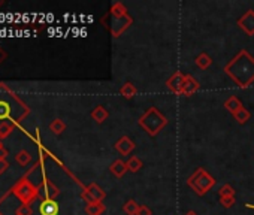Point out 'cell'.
I'll list each match as a JSON object with an SVG mask.
<instances>
[{"mask_svg": "<svg viewBox=\"0 0 254 215\" xmlns=\"http://www.w3.org/2000/svg\"><path fill=\"white\" fill-rule=\"evenodd\" d=\"M220 203H221L224 208H232V206L236 203V199H235V196H229V197H220Z\"/></svg>", "mask_w": 254, "mask_h": 215, "instance_id": "cell-27", "label": "cell"}, {"mask_svg": "<svg viewBox=\"0 0 254 215\" xmlns=\"http://www.w3.org/2000/svg\"><path fill=\"white\" fill-rule=\"evenodd\" d=\"M6 156H8V151L5 148H0V160H5Z\"/></svg>", "mask_w": 254, "mask_h": 215, "instance_id": "cell-31", "label": "cell"}, {"mask_svg": "<svg viewBox=\"0 0 254 215\" xmlns=\"http://www.w3.org/2000/svg\"><path fill=\"white\" fill-rule=\"evenodd\" d=\"M109 170H111V173H112L115 178H121V176L126 175V172L129 170V169H127V163H126V161H123L121 159H117V160L112 161V164L109 166Z\"/></svg>", "mask_w": 254, "mask_h": 215, "instance_id": "cell-14", "label": "cell"}, {"mask_svg": "<svg viewBox=\"0 0 254 215\" xmlns=\"http://www.w3.org/2000/svg\"><path fill=\"white\" fill-rule=\"evenodd\" d=\"M85 212H87V215H102L105 212V206H103L102 202L88 203L85 206Z\"/></svg>", "mask_w": 254, "mask_h": 215, "instance_id": "cell-20", "label": "cell"}, {"mask_svg": "<svg viewBox=\"0 0 254 215\" xmlns=\"http://www.w3.org/2000/svg\"><path fill=\"white\" fill-rule=\"evenodd\" d=\"M238 27H239L247 36H254V11H253V9L247 11V12L238 20Z\"/></svg>", "mask_w": 254, "mask_h": 215, "instance_id": "cell-8", "label": "cell"}, {"mask_svg": "<svg viewBox=\"0 0 254 215\" xmlns=\"http://www.w3.org/2000/svg\"><path fill=\"white\" fill-rule=\"evenodd\" d=\"M3 5V2H2V0H0V6H2Z\"/></svg>", "mask_w": 254, "mask_h": 215, "instance_id": "cell-36", "label": "cell"}, {"mask_svg": "<svg viewBox=\"0 0 254 215\" xmlns=\"http://www.w3.org/2000/svg\"><path fill=\"white\" fill-rule=\"evenodd\" d=\"M138 215H153V211H151L148 206H145V205H141Z\"/></svg>", "mask_w": 254, "mask_h": 215, "instance_id": "cell-29", "label": "cell"}, {"mask_svg": "<svg viewBox=\"0 0 254 215\" xmlns=\"http://www.w3.org/2000/svg\"><path fill=\"white\" fill-rule=\"evenodd\" d=\"M32 214H33V211H32L30 205H27V203H23L17 211V215H32Z\"/></svg>", "mask_w": 254, "mask_h": 215, "instance_id": "cell-28", "label": "cell"}, {"mask_svg": "<svg viewBox=\"0 0 254 215\" xmlns=\"http://www.w3.org/2000/svg\"><path fill=\"white\" fill-rule=\"evenodd\" d=\"M184 81H186V73H181V72H175L168 81H166V87L169 88L171 93L174 94H178L181 96V91H183V85H184Z\"/></svg>", "mask_w": 254, "mask_h": 215, "instance_id": "cell-9", "label": "cell"}, {"mask_svg": "<svg viewBox=\"0 0 254 215\" xmlns=\"http://www.w3.org/2000/svg\"><path fill=\"white\" fill-rule=\"evenodd\" d=\"M111 18H112V23L109 26V30H111V35L114 38H118L121 33L126 32V29L132 24V18L130 15L127 14V9L126 6L121 3V2H115L111 8Z\"/></svg>", "mask_w": 254, "mask_h": 215, "instance_id": "cell-3", "label": "cell"}, {"mask_svg": "<svg viewBox=\"0 0 254 215\" xmlns=\"http://www.w3.org/2000/svg\"><path fill=\"white\" fill-rule=\"evenodd\" d=\"M50 130H51L54 135H62V133L66 130V124H64L60 118H56V120H53V121H51V124H50Z\"/></svg>", "mask_w": 254, "mask_h": 215, "instance_id": "cell-23", "label": "cell"}, {"mask_svg": "<svg viewBox=\"0 0 254 215\" xmlns=\"http://www.w3.org/2000/svg\"><path fill=\"white\" fill-rule=\"evenodd\" d=\"M135 142L129 138V136H121L117 142H115V150L118 154L121 156H129L133 150H135Z\"/></svg>", "mask_w": 254, "mask_h": 215, "instance_id": "cell-11", "label": "cell"}, {"mask_svg": "<svg viewBox=\"0 0 254 215\" xmlns=\"http://www.w3.org/2000/svg\"><path fill=\"white\" fill-rule=\"evenodd\" d=\"M5 58H6V53H5V51H3L2 48H0V63H2V61H3Z\"/></svg>", "mask_w": 254, "mask_h": 215, "instance_id": "cell-32", "label": "cell"}, {"mask_svg": "<svg viewBox=\"0 0 254 215\" xmlns=\"http://www.w3.org/2000/svg\"><path fill=\"white\" fill-rule=\"evenodd\" d=\"M126 163H127V169H129L130 172H133V173L139 172L141 167H142V160L138 156H132Z\"/></svg>", "mask_w": 254, "mask_h": 215, "instance_id": "cell-21", "label": "cell"}, {"mask_svg": "<svg viewBox=\"0 0 254 215\" xmlns=\"http://www.w3.org/2000/svg\"><path fill=\"white\" fill-rule=\"evenodd\" d=\"M235 188L230 185V184H224V185H221L220 187V190H218V194H220V197H229V196H235Z\"/></svg>", "mask_w": 254, "mask_h": 215, "instance_id": "cell-26", "label": "cell"}, {"mask_svg": "<svg viewBox=\"0 0 254 215\" xmlns=\"http://www.w3.org/2000/svg\"><path fill=\"white\" fill-rule=\"evenodd\" d=\"M0 148H3V145H2V141H0Z\"/></svg>", "mask_w": 254, "mask_h": 215, "instance_id": "cell-35", "label": "cell"}, {"mask_svg": "<svg viewBox=\"0 0 254 215\" xmlns=\"http://www.w3.org/2000/svg\"><path fill=\"white\" fill-rule=\"evenodd\" d=\"M11 193L21 202V203H32L38 199V187H35L27 178L20 179L11 190Z\"/></svg>", "mask_w": 254, "mask_h": 215, "instance_id": "cell-5", "label": "cell"}, {"mask_svg": "<svg viewBox=\"0 0 254 215\" xmlns=\"http://www.w3.org/2000/svg\"><path fill=\"white\" fill-rule=\"evenodd\" d=\"M247 206H248V208H253V209H254V206H253V205H247Z\"/></svg>", "mask_w": 254, "mask_h": 215, "instance_id": "cell-34", "label": "cell"}, {"mask_svg": "<svg viewBox=\"0 0 254 215\" xmlns=\"http://www.w3.org/2000/svg\"><path fill=\"white\" fill-rule=\"evenodd\" d=\"M224 108H226V111H227V112H230V114L233 115V114H236L238 111L242 109L244 105H242V102H241L236 96H230V97L224 102Z\"/></svg>", "mask_w": 254, "mask_h": 215, "instance_id": "cell-15", "label": "cell"}, {"mask_svg": "<svg viewBox=\"0 0 254 215\" xmlns=\"http://www.w3.org/2000/svg\"><path fill=\"white\" fill-rule=\"evenodd\" d=\"M187 215H197V214L194 211H190V212H187Z\"/></svg>", "mask_w": 254, "mask_h": 215, "instance_id": "cell-33", "label": "cell"}, {"mask_svg": "<svg viewBox=\"0 0 254 215\" xmlns=\"http://www.w3.org/2000/svg\"><path fill=\"white\" fill-rule=\"evenodd\" d=\"M109 117V112L106 111V108H103L102 105L96 106L94 109L91 111V118L97 123V124H102L105 123V120Z\"/></svg>", "mask_w": 254, "mask_h": 215, "instance_id": "cell-16", "label": "cell"}, {"mask_svg": "<svg viewBox=\"0 0 254 215\" xmlns=\"http://www.w3.org/2000/svg\"><path fill=\"white\" fill-rule=\"evenodd\" d=\"M81 197L88 203H94V202H102L106 197V193L102 190V187H99L96 182H91L81 194Z\"/></svg>", "mask_w": 254, "mask_h": 215, "instance_id": "cell-6", "label": "cell"}, {"mask_svg": "<svg viewBox=\"0 0 254 215\" xmlns=\"http://www.w3.org/2000/svg\"><path fill=\"white\" fill-rule=\"evenodd\" d=\"M18 103H21V102L17 100L14 94H9L8 99H0V121L5 123L6 118L15 117L14 115V108H12V105L15 106Z\"/></svg>", "mask_w": 254, "mask_h": 215, "instance_id": "cell-7", "label": "cell"}, {"mask_svg": "<svg viewBox=\"0 0 254 215\" xmlns=\"http://www.w3.org/2000/svg\"><path fill=\"white\" fill-rule=\"evenodd\" d=\"M224 73L239 88H248L254 82V57L247 50H241L224 66Z\"/></svg>", "mask_w": 254, "mask_h": 215, "instance_id": "cell-1", "label": "cell"}, {"mask_svg": "<svg viewBox=\"0 0 254 215\" xmlns=\"http://www.w3.org/2000/svg\"><path fill=\"white\" fill-rule=\"evenodd\" d=\"M39 212H41V215H59L60 206L54 199H47V200L41 202Z\"/></svg>", "mask_w": 254, "mask_h": 215, "instance_id": "cell-13", "label": "cell"}, {"mask_svg": "<svg viewBox=\"0 0 254 215\" xmlns=\"http://www.w3.org/2000/svg\"><path fill=\"white\" fill-rule=\"evenodd\" d=\"M200 90V84L196 78H193L191 75H186V81H184V85H183V91H181V96H186V97H190L193 96L194 93H197Z\"/></svg>", "mask_w": 254, "mask_h": 215, "instance_id": "cell-12", "label": "cell"}, {"mask_svg": "<svg viewBox=\"0 0 254 215\" xmlns=\"http://www.w3.org/2000/svg\"><path fill=\"white\" fill-rule=\"evenodd\" d=\"M139 127H142L150 136H157L163 127L168 124V118L157 109V108H150V109L138 120Z\"/></svg>", "mask_w": 254, "mask_h": 215, "instance_id": "cell-2", "label": "cell"}, {"mask_svg": "<svg viewBox=\"0 0 254 215\" xmlns=\"http://www.w3.org/2000/svg\"><path fill=\"white\" fill-rule=\"evenodd\" d=\"M194 63H196V66H197L200 70H206V69L212 64V58H211L209 54L200 53V54L194 58Z\"/></svg>", "mask_w": 254, "mask_h": 215, "instance_id": "cell-17", "label": "cell"}, {"mask_svg": "<svg viewBox=\"0 0 254 215\" xmlns=\"http://www.w3.org/2000/svg\"><path fill=\"white\" fill-rule=\"evenodd\" d=\"M250 117H251V112H250L248 109H245V108H242L241 111H238L236 114H233V118H235L236 123H239V124H245V123L250 120Z\"/></svg>", "mask_w": 254, "mask_h": 215, "instance_id": "cell-24", "label": "cell"}, {"mask_svg": "<svg viewBox=\"0 0 254 215\" xmlns=\"http://www.w3.org/2000/svg\"><path fill=\"white\" fill-rule=\"evenodd\" d=\"M59 194V188L56 185H53L48 179H45L39 187H38V197L42 200L47 199H54Z\"/></svg>", "mask_w": 254, "mask_h": 215, "instance_id": "cell-10", "label": "cell"}, {"mask_svg": "<svg viewBox=\"0 0 254 215\" xmlns=\"http://www.w3.org/2000/svg\"><path fill=\"white\" fill-rule=\"evenodd\" d=\"M8 167H9V163L6 161V159L5 160H0V175H2Z\"/></svg>", "mask_w": 254, "mask_h": 215, "instance_id": "cell-30", "label": "cell"}, {"mask_svg": "<svg viewBox=\"0 0 254 215\" xmlns=\"http://www.w3.org/2000/svg\"><path fill=\"white\" fill-rule=\"evenodd\" d=\"M139 208H141V205H139L136 200L130 199V200H127V202L124 203V206H123V211H124L127 215H138V212H139Z\"/></svg>", "mask_w": 254, "mask_h": 215, "instance_id": "cell-19", "label": "cell"}, {"mask_svg": "<svg viewBox=\"0 0 254 215\" xmlns=\"http://www.w3.org/2000/svg\"><path fill=\"white\" fill-rule=\"evenodd\" d=\"M15 160H17V163L18 164H21V166H26V164H29L30 163V160H32V156L26 151V150H23V151H20L17 156H15Z\"/></svg>", "mask_w": 254, "mask_h": 215, "instance_id": "cell-25", "label": "cell"}, {"mask_svg": "<svg viewBox=\"0 0 254 215\" xmlns=\"http://www.w3.org/2000/svg\"><path fill=\"white\" fill-rule=\"evenodd\" d=\"M120 94L124 97V99H132L138 94V88L132 84V82H126L121 85L120 88Z\"/></svg>", "mask_w": 254, "mask_h": 215, "instance_id": "cell-18", "label": "cell"}, {"mask_svg": "<svg viewBox=\"0 0 254 215\" xmlns=\"http://www.w3.org/2000/svg\"><path fill=\"white\" fill-rule=\"evenodd\" d=\"M187 185H189L197 196H205V194L215 185V179H214L203 167H199V169L187 179Z\"/></svg>", "mask_w": 254, "mask_h": 215, "instance_id": "cell-4", "label": "cell"}, {"mask_svg": "<svg viewBox=\"0 0 254 215\" xmlns=\"http://www.w3.org/2000/svg\"><path fill=\"white\" fill-rule=\"evenodd\" d=\"M14 129H15V123H8V121L0 123V139L8 138L12 133Z\"/></svg>", "mask_w": 254, "mask_h": 215, "instance_id": "cell-22", "label": "cell"}]
</instances>
